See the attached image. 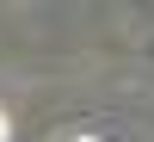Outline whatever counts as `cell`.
<instances>
[{"instance_id":"6da1fadb","label":"cell","mask_w":154,"mask_h":142,"mask_svg":"<svg viewBox=\"0 0 154 142\" xmlns=\"http://www.w3.org/2000/svg\"><path fill=\"white\" fill-rule=\"evenodd\" d=\"M0 142H6V118H0Z\"/></svg>"},{"instance_id":"7a4b0ae2","label":"cell","mask_w":154,"mask_h":142,"mask_svg":"<svg viewBox=\"0 0 154 142\" xmlns=\"http://www.w3.org/2000/svg\"><path fill=\"white\" fill-rule=\"evenodd\" d=\"M74 142H99V136H74Z\"/></svg>"}]
</instances>
